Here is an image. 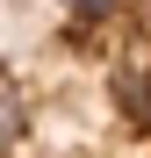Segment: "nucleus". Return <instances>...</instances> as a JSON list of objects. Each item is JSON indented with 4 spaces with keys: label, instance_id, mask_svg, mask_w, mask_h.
<instances>
[{
    "label": "nucleus",
    "instance_id": "f03ea898",
    "mask_svg": "<svg viewBox=\"0 0 151 158\" xmlns=\"http://www.w3.org/2000/svg\"><path fill=\"white\" fill-rule=\"evenodd\" d=\"M58 7H72L79 22H101V15H115V0H58Z\"/></svg>",
    "mask_w": 151,
    "mask_h": 158
},
{
    "label": "nucleus",
    "instance_id": "7ed1b4c3",
    "mask_svg": "<svg viewBox=\"0 0 151 158\" xmlns=\"http://www.w3.org/2000/svg\"><path fill=\"white\" fill-rule=\"evenodd\" d=\"M144 7H151V0H144Z\"/></svg>",
    "mask_w": 151,
    "mask_h": 158
},
{
    "label": "nucleus",
    "instance_id": "f257e3e1",
    "mask_svg": "<svg viewBox=\"0 0 151 158\" xmlns=\"http://www.w3.org/2000/svg\"><path fill=\"white\" fill-rule=\"evenodd\" d=\"M22 129H29V94L15 72H0V144H15Z\"/></svg>",
    "mask_w": 151,
    "mask_h": 158
}]
</instances>
